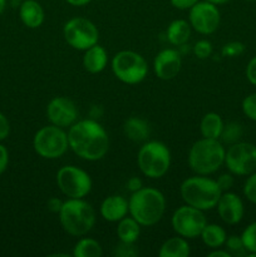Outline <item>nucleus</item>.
Listing matches in <instances>:
<instances>
[{
	"label": "nucleus",
	"mask_w": 256,
	"mask_h": 257,
	"mask_svg": "<svg viewBox=\"0 0 256 257\" xmlns=\"http://www.w3.org/2000/svg\"><path fill=\"white\" fill-rule=\"evenodd\" d=\"M68 142L78 157L92 162L102 160L109 148L107 132L94 119H83L70 125Z\"/></svg>",
	"instance_id": "1"
},
{
	"label": "nucleus",
	"mask_w": 256,
	"mask_h": 257,
	"mask_svg": "<svg viewBox=\"0 0 256 257\" xmlns=\"http://www.w3.org/2000/svg\"><path fill=\"white\" fill-rule=\"evenodd\" d=\"M130 213L141 226H153L162 218L166 210L165 196L152 187H142L132 192L128 201Z\"/></svg>",
	"instance_id": "2"
},
{
	"label": "nucleus",
	"mask_w": 256,
	"mask_h": 257,
	"mask_svg": "<svg viewBox=\"0 0 256 257\" xmlns=\"http://www.w3.org/2000/svg\"><path fill=\"white\" fill-rule=\"evenodd\" d=\"M180 191L186 205L201 211L215 208L222 195L217 182L202 175H197L183 181Z\"/></svg>",
	"instance_id": "3"
},
{
	"label": "nucleus",
	"mask_w": 256,
	"mask_h": 257,
	"mask_svg": "<svg viewBox=\"0 0 256 257\" xmlns=\"http://www.w3.org/2000/svg\"><path fill=\"white\" fill-rule=\"evenodd\" d=\"M225 148L218 140L203 137L191 147L188 165L197 175H212L225 163Z\"/></svg>",
	"instance_id": "4"
},
{
	"label": "nucleus",
	"mask_w": 256,
	"mask_h": 257,
	"mask_svg": "<svg viewBox=\"0 0 256 257\" xmlns=\"http://www.w3.org/2000/svg\"><path fill=\"white\" fill-rule=\"evenodd\" d=\"M59 220L65 232L72 236H84L95 223V212L83 198H69L63 202Z\"/></svg>",
	"instance_id": "5"
},
{
	"label": "nucleus",
	"mask_w": 256,
	"mask_h": 257,
	"mask_svg": "<svg viewBox=\"0 0 256 257\" xmlns=\"http://www.w3.org/2000/svg\"><path fill=\"white\" fill-rule=\"evenodd\" d=\"M137 163L146 177L161 178L170 170L171 152L165 143L151 141L141 147Z\"/></svg>",
	"instance_id": "6"
},
{
	"label": "nucleus",
	"mask_w": 256,
	"mask_h": 257,
	"mask_svg": "<svg viewBox=\"0 0 256 257\" xmlns=\"http://www.w3.org/2000/svg\"><path fill=\"white\" fill-rule=\"evenodd\" d=\"M112 70L117 79L125 84H138L148 74V64L145 58L132 50L118 52L112 59Z\"/></svg>",
	"instance_id": "7"
},
{
	"label": "nucleus",
	"mask_w": 256,
	"mask_h": 257,
	"mask_svg": "<svg viewBox=\"0 0 256 257\" xmlns=\"http://www.w3.org/2000/svg\"><path fill=\"white\" fill-rule=\"evenodd\" d=\"M33 147L40 157L45 160H57L62 157L69 147L68 133L58 125H45L35 133Z\"/></svg>",
	"instance_id": "8"
},
{
	"label": "nucleus",
	"mask_w": 256,
	"mask_h": 257,
	"mask_svg": "<svg viewBox=\"0 0 256 257\" xmlns=\"http://www.w3.org/2000/svg\"><path fill=\"white\" fill-rule=\"evenodd\" d=\"M63 35L68 44L77 50H87L98 44L99 32L90 20L85 18H73L65 23Z\"/></svg>",
	"instance_id": "9"
},
{
	"label": "nucleus",
	"mask_w": 256,
	"mask_h": 257,
	"mask_svg": "<svg viewBox=\"0 0 256 257\" xmlns=\"http://www.w3.org/2000/svg\"><path fill=\"white\" fill-rule=\"evenodd\" d=\"M57 185L69 198H84L92 190L90 176L75 166H64L58 171Z\"/></svg>",
	"instance_id": "10"
},
{
	"label": "nucleus",
	"mask_w": 256,
	"mask_h": 257,
	"mask_svg": "<svg viewBox=\"0 0 256 257\" xmlns=\"http://www.w3.org/2000/svg\"><path fill=\"white\" fill-rule=\"evenodd\" d=\"M225 165L231 175L248 176L256 171V146L236 142L225 153Z\"/></svg>",
	"instance_id": "11"
},
{
	"label": "nucleus",
	"mask_w": 256,
	"mask_h": 257,
	"mask_svg": "<svg viewBox=\"0 0 256 257\" xmlns=\"http://www.w3.org/2000/svg\"><path fill=\"white\" fill-rule=\"evenodd\" d=\"M206 225L207 220L202 211L192 206H181L172 216L173 230L185 238L198 237Z\"/></svg>",
	"instance_id": "12"
},
{
	"label": "nucleus",
	"mask_w": 256,
	"mask_h": 257,
	"mask_svg": "<svg viewBox=\"0 0 256 257\" xmlns=\"http://www.w3.org/2000/svg\"><path fill=\"white\" fill-rule=\"evenodd\" d=\"M190 24L200 34H212L220 25L221 15L217 5L210 2H197L190 9Z\"/></svg>",
	"instance_id": "13"
},
{
	"label": "nucleus",
	"mask_w": 256,
	"mask_h": 257,
	"mask_svg": "<svg viewBox=\"0 0 256 257\" xmlns=\"http://www.w3.org/2000/svg\"><path fill=\"white\" fill-rule=\"evenodd\" d=\"M48 119L60 128L70 127L77 122L78 109L74 103L65 97H55L47 107Z\"/></svg>",
	"instance_id": "14"
},
{
	"label": "nucleus",
	"mask_w": 256,
	"mask_h": 257,
	"mask_svg": "<svg viewBox=\"0 0 256 257\" xmlns=\"http://www.w3.org/2000/svg\"><path fill=\"white\" fill-rule=\"evenodd\" d=\"M217 212L221 220L227 225H236L240 222L245 213V207L240 196L233 192H222L217 203Z\"/></svg>",
	"instance_id": "15"
},
{
	"label": "nucleus",
	"mask_w": 256,
	"mask_h": 257,
	"mask_svg": "<svg viewBox=\"0 0 256 257\" xmlns=\"http://www.w3.org/2000/svg\"><path fill=\"white\" fill-rule=\"evenodd\" d=\"M181 65H182V60L177 50L163 49L156 55L153 69L160 79L170 80L177 77L181 70Z\"/></svg>",
	"instance_id": "16"
},
{
	"label": "nucleus",
	"mask_w": 256,
	"mask_h": 257,
	"mask_svg": "<svg viewBox=\"0 0 256 257\" xmlns=\"http://www.w3.org/2000/svg\"><path fill=\"white\" fill-rule=\"evenodd\" d=\"M130 212L128 201L118 195L109 196L100 205V215L108 222H118Z\"/></svg>",
	"instance_id": "17"
},
{
	"label": "nucleus",
	"mask_w": 256,
	"mask_h": 257,
	"mask_svg": "<svg viewBox=\"0 0 256 257\" xmlns=\"http://www.w3.org/2000/svg\"><path fill=\"white\" fill-rule=\"evenodd\" d=\"M19 17L25 27L37 29L44 23V10L37 0H23L19 8Z\"/></svg>",
	"instance_id": "18"
},
{
	"label": "nucleus",
	"mask_w": 256,
	"mask_h": 257,
	"mask_svg": "<svg viewBox=\"0 0 256 257\" xmlns=\"http://www.w3.org/2000/svg\"><path fill=\"white\" fill-rule=\"evenodd\" d=\"M84 52V55H83V67H84V69L87 72L92 73V74L103 72L108 63V55L104 48L95 44L93 47L88 48Z\"/></svg>",
	"instance_id": "19"
},
{
	"label": "nucleus",
	"mask_w": 256,
	"mask_h": 257,
	"mask_svg": "<svg viewBox=\"0 0 256 257\" xmlns=\"http://www.w3.org/2000/svg\"><path fill=\"white\" fill-rule=\"evenodd\" d=\"M123 131L128 140L133 141V142H142V141L147 140L150 136L148 123L138 117L128 118L123 125Z\"/></svg>",
	"instance_id": "20"
},
{
	"label": "nucleus",
	"mask_w": 256,
	"mask_h": 257,
	"mask_svg": "<svg viewBox=\"0 0 256 257\" xmlns=\"http://www.w3.org/2000/svg\"><path fill=\"white\" fill-rule=\"evenodd\" d=\"M223 122L220 114L215 112H210L205 114L201 119L200 131L202 137L211 138V140H218L223 130Z\"/></svg>",
	"instance_id": "21"
},
{
	"label": "nucleus",
	"mask_w": 256,
	"mask_h": 257,
	"mask_svg": "<svg viewBox=\"0 0 256 257\" xmlns=\"http://www.w3.org/2000/svg\"><path fill=\"white\" fill-rule=\"evenodd\" d=\"M141 233V225L131 216V217H123L118 221L117 236L123 243H133L138 240Z\"/></svg>",
	"instance_id": "22"
},
{
	"label": "nucleus",
	"mask_w": 256,
	"mask_h": 257,
	"mask_svg": "<svg viewBox=\"0 0 256 257\" xmlns=\"http://www.w3.org/2000/svg\"><path fill=\"white\" fill-rule=\"evenodd\" d=\"M191 35V24L186 20H173L167 28V39L172 45H183Z\"/></svg>",
	"instance_id": "23"
},
{
	"label": "nucleus",
	"mask_w": 256,
	"mask_h": 257,
	"mask_svg": "<svg viewBox=\"0 0 256 257\" xmlns=\"http://www.w3.org/2000/svg\"><path fill=\"white\" fill-rule=\"evenodd\" d=\"M160 257H187L190 255V245L185 237H172L165 241L158 252Z\"/></svg>",
	"instance_id": "24"
},
{
	"label": "nucleus",
	"mask_w": 256,
	"mask_h": 257,
	"mask_svg": "<svg viewBox=\"0 0 256 257\" xmlns=\"http://www.w3.org/2000/svg\"><path fill=\"white\" fill-rule=\"evenodd\" d=\"M200 237L202 238L203 243H205L207 247L218 248L222 245H225L227 235H226V231L223 230L220 225H216V223H207V225L203 227Z\"/></svg>",
	"instance_id": "25"
},
{
	"label": "nucleus",
	"mask_w": 256,
	"mask_h": 257,
	"mask_svg": "<svg viewBox=\"0 0 256 257\" xmlns=\"http://www.w3.org/2000/svg\"><path fill=\"white\" fill-rule=\"evenodd\" d=\"M103 253L102 246L94 238H82L75 245L73 256L75 257H100Z\"/></svg>",
	"instance_id": "26"
},
{
	"label": "nucleus",
	"mask_w": 256,
	"mask_h": 257,
	"mask_svg": "<svg viewBox=\"0 0 256 257\" xmlns=\"http://www.w3.org/2000/svg\"><path fill=\"white\" fill-rule=\"evenodd\" d=\"M243 246L247 251L248 256L256 257V221L250 223L241 233Z\"/></svg>",
	"instance_id": "27"
},
{
	"label": "nucleus",
	"mask_w": 256,
	"mask_h": 257,
	"mask_svg": "<svg viewBox=\"0 0 256 257\" xmlns=\"http://www.w3.org/2000/svg\"><path fill=\"white\" fill-rule=\"evenodd\" d=\"M241 136H242V128H241V125L236 122H230L226 125H223V130L220 138L225 143L233 145V143L238 142Z\"/></svg>",
	"instance_id": "28"
},
{
	"label": "nucleus",
	"mask_w": 256,
	"mask_h": 257,
	"mask_svg": "<svg viewBox=\"0 0 256 257\" xmlns=\"http://www.w3.org/2000/svg\"><path fill=\"white\" fill-rule=\"evenodd\" d=\"M225 245H226V248H227L228 252L231 253V256L232 255H236V256L248 255L247 251H246V248H245V246H243L241 236H236V235L230 236V237L226 238Z\"/></svg>",
	"instance_id": "29"
},
{
	"label": "nucleus",
	"mask_w": 256,
	"mask_h": 257,
	"mask_svg": "<svg viewBox=\"0 0 256 257\" xmlns=\"http://www.w3.org/2000/svg\"><path fill=\"white\" fill-rule=\"evenodd\" d=\"M242 112L248 119L256 122V93L248 94L242 100Z\"/></svg>",
	"instance_id": "30"
},
{
	"label": "nucleus",
	"mask_w": 256,
	"mask_h": 257,
	"mask_svg": "<svg viewBox=\"0 0 256 257\" xmlns=\"http://www.w3.org/2000/svg\"><path fill=\"white\" fill-rule=\"evenodd\" d=\"M243 195L250 202L256 205V171L248 175L245 186H243Z\"/></svg>",
	"instance_id": "31"
},
{
	"label": "nucleus",
	"mask_w": 256,
	"mask_h": 257,
	"mask_svg": "<svg viewBox=\"0 0 256 257\" xmlns=\"http://www.w3.org/2000/svg\"><path fill=\"white\" fill-rule=\"evenodd\" d=\"M245 50V45L240 42H231L223 45L222 48V55L228 58H236L240 57Z\"/></svg>",
	"instance_id": "32"
},
{
	"label": "nucleus",
	"mask_w": 256,
	"mask_h": 257,
	"mask_svg": "<svg viewBox=\"0 0 256 257\" xmlns=\"http://www.w3.org/2000/svg\"><path fill=\"white\" fill-rule=\"evenodd\" d=\"M193 53L198 59H207L212 54V44L207 40H200L193 47Z\"/></svg>",
	"instance_id": "33"
},
{
	"label": "nucleus",
	"mask_w": 256,
	"mask_h": 257,
	"mask_svg": "<svg viewBox=\"0 0 256 257\" xmlns=\"http://www.w3.org/2000/svg\"><path fill=\"white\" fill-rule=\"evenodd\" d=\"M216 182H217L220 190L222 191V192H226V191H228L232 187L233 177L231 175H228V173H223V175H221L220 177L216 180Z\"/></svg>",
	"instance_id": "34"
},
{
	"label": "nucleus",
	"mask_w": 256,
	"mask_h": 257,
	"mask_svg": "<svg viewBox=\"0 0 256 257\" xmlns=\"http://www.w3.org/2000/svg\"><path fill=\"white\" fill-rule=\"evenodd\" d=\"M246 78L252 85H256V55L246 65Z\"/></svg>",
	"instance_id": "35"
},
{
	"label": "nucleus",
	"mask_w": 256,
	"mask_h": 257,
	"mask_svg": "<svg viewBox=\"0 0 256 257\" xmlns=\"http://www.w3.org/2000/svg\"><path fill=\"white\" fill-rule=\"evenodd\" d=\"M9 133H10L9 120H8V118L0 112V142L4 141L5 138L9 136Z\"/></svg>",
	"instance_id": "36"
},
{
	"label": "nucleus",
	"mask_w": 256,
	"mask_h": 257,
	"mask_svg": "<svg viewBox=\"0 0 256 257\" xmlns=\"http://www.w3.org/2000/svg\"><path fill=\"white\" fill-rule=\"evenodd\" d=\"M8 163H9V152L5 146L0 145V175L5 172V170L8 168Z\"/></svg>",
	"instance_id": "37"
},
{
	"label": "nucleus",
	"mask_w": 256,
	"mask_h": 257,
	"mask_svg": "<svg viewBox=\"0 0 256 257\" xmlns=\"http://www.w3.org/2000/svg\"><path fill=\"white\" fill-rule=\"evenodd\" d=\"M197 2H200V0H171V4H172L176 9L187 10L191 9Z\"/></svg>",
	"instance_id": "38"
},
{
	"label": "nucleus",
	"mask_w": 256,
	"mask_h": 257,
	"mask_svg": "<svg viewBox=\"0 0 256 257\" xmlns=\"http://www.w3.org/2000/svg\"><path fill=\"white\" fill-rule=\"evenodd\" d=\"M117 255L128 257V256H135V251L132 250V245L131 243H123L119 246V248H117Z\"/></svg>",
	"instance_id": "39"
},
{
	"label": "nucleus",
	"mask_w": 256,
	"mask_h": 257,
	"mask_svg": "<svg viewBox=\"0 0 256 257\" xmlns=\"http://www.w3.org/2000/svg\"><path fill=\"white\" fill-rule=\"evenodd\" d=\"M62 206H63V202L59 200V198H50V200L48 201V210L52 211V212L59 213Z\"/></svg>",
	"instance_id": "40"
},
{
	"label": "nucleus",
	"mask_w": 256,
	"mask_h": 257,
	"mask_svg": "<svg viewBox=\"0 0 256 257\" xmlns=\"http://www.w3.org/2000/svg\"><path fill=\"white\" fill-rule=\"evenodd\" d=\"M127 188L131 191V192H136L140 188H142V181L138 177H132L128 180L127 182Z\"/></svg>",
	"instance_id": "41"
},
{
	"label": "nucleus",
	"mask_w": 256,
	"mask_h": 257,
	"mask_svg": "<svg viewBox=\"0 0 256 257\" xmlns=\"http://www.w3.org/2000/svg\"><path fill=\"white\" fill-rule=\"evenodd\" d=\"M65 2L72 5V7H84V5L89 4L92 0H65Z\"/></svg>",
	"instance_id": "42"
},
{
	"label": "nucleus",
	"mask_w": 256,
	"mask_h": 257,
	"mask_svg": "<svg viewBox=\"0 0 256 257\" xmlns=\"http://www.w3.org/2000/svg\"><path fill=\"white\" fill-rule=\"evenodd\" d=\"M208 257H231V253L228 251H221V250H215L212 252H210L207 255Z\"/></svg>",
	"instance_id": "43"
},
{
	"label": "nucleus",
	"mask_w": 256,
	"mask_h": 257,
	"mask_svg": "<svg viewBox=\"0 0 256 257\" xmlns=\"http://www.w3.org/2000/svg\"><path fill=\"white\" fill-rule=\"evenodd\" d=\"M206 2H210L215 5H221V4H226V3H228L230 0H206Z\"/></svg>",
	"instance_id": "44"
},
{
	"label": "nucleus",
	"mask_w": 256,
	"mask_h": 257,
	"mask_svg": "<svg viewBox=\"0 0 256 257\" xmlns=\"http://www.w3.org/2000/svg\"><path fill=\"white\" fill-rule=\"evenodd\" d=\"M5 5H7V0H0V15H2L3 12H4Z\"/></svg>",
	"instance_id": "45"
},
{
	"label": "nucleus",
	"mask_w": 256,
	"mask_h": 257,
	"mask_svg": "<svg viewBox=\"0 0 256 257\" xmlns=\"http://www.w3.org/2000/svg\"><path fill=\"white\" fill-rule=\"evenodd\" d=\"M246 2H256V0H246Z\"/></svg>",
	"instance_id": "46"
},
{
	"label": "nucleus",
	"mask_w": 256,
	"mask_h": 257,
	"mask_svg": "<svg viewBox=\"0 0 256 257\" xmlns=\"http://www.w3.org/2000/svg\"><path fill=\"white\" fill-rule=\"evenodd\" d=\"M20 2H23V0H20Z\"/></svg>",
	"instance_id": "47"
}]
</instances>
